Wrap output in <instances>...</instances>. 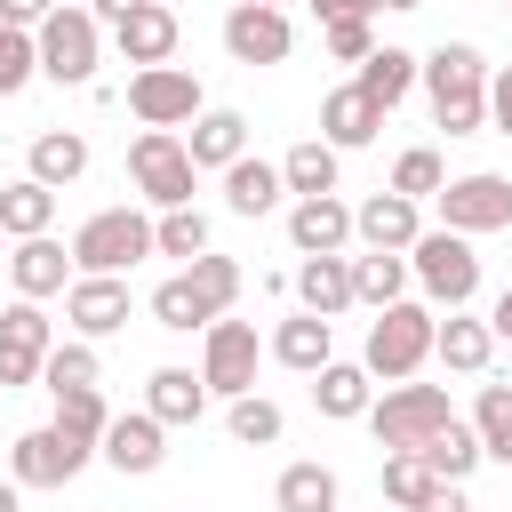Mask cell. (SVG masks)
<instances>
[{"label": "cell", "instance_id": "obj_54", "mask_svg": "<svg viewBox=\"0 0 512 512\" xmlns=\"http://www.w3.org/2000/svg\"><path fill=\"white\" fill-rule=\"evenodd\" d=\"M0 256H8V232H0Z\"/></svg>", "mask_w": 512, "mask_h": 512}, {"label": "cell", "instance_id": "obj_11", "mask_svg": "<svg viewBox=\"0 0 512 512\" xmlns=\"http://www.w3.org/2000/svg\"><path fill=\"white\" fill-rule=\"evenodd\" d=\"M48 352H56V328H48V312L16 296V304L0 312V384H8V392H16V384H40Z\"/></svg>", "mask_w": 512, "mask_h": 512}, {"label": "cell", "instance_id": "obj_34", "mask_svg": "<svg viewBox=\"0 0 512 512\" xmlns=\"http://www.w3.org/2000/svg\"><path fill=\"white\" fill-rule=\"evenodd\" d=\"M280 512H336V472L328 464H288L280 488H272Z\"/></svg>", "mask_w": 512, "mask_h": 512}, {"label": "cell", "instance_id": "obj_7", "mask_svg": "<svg viewBox=\"0 0 512 512\" xmlns=\"http://www.w3.org/2000/svg\"><path fill=\"white\" fill-rule=\"evenodd\" d=\"M128 176H136V192L168 216V208H192V152H184V136L176 128H144L136 144H128Z\"/></svg>", "mask_w": 512, "mask_h": 512}, {"label": "cell", "instance_id": "obj_33", "mask_svg": "<svg viewBox=\"0 0 512 512\" xmlns=\"http://www.w3.org/2000/svg\"><path fill=\"white\" fill-rule=\"evenodd\" d=\"M280 176H288V192H296V200H320V192H336V144H320V136L288 144Z\"/></svg>", "mask_w": 512, "mask_h": 512}, {"label": "cell", "instance_id": "obj_47", "mask_svg": "<svg viewBox=\"0 0 512 512\" xmlns=\"http://www.w3.org/2000/svg\"><path fill=\"white\" fill-rule=\"evenodd\" d=\"M488 120H496V136H512V64L488 72Z\"/></svg>", "mask_w": 512, "mask_h": 512}, {"label": "cell", "instance_id": "obj_41", "mask_svg": "<svg viewBox=\"0 0 512 512\" xmlns=\"http://www.w3.org/2000/svg\"><path fill=\"white\" fill-rule=\"evenodd\" d=\"M152 248L160 256H208V216L200 208H168V216H152Z\"/></svg>", "mask_w": 512, "mask_h": 512}, {"label": "cell", "instance_id": "obj_18", "mask_svg": "<svg viewBox=\"0 0 512 512\" xmlns=\"http://www.w3.org/2000/svg\"><path fill=\"white\" fill-rule=\"evenodd\" d=\"M112 472H160L168 464V424L152 416V408H136V416H112V432H104V448H96Z\"/></svg>", "mask_w": 512, "mask_h": 512}, {"label": "cell", "instance_id": "obj_21", "mask_svg": "<svg viewBox=\"0 0 512 512\" xmlns=\"http://www.w3.org/2000/svg\"><path fill=\"white\" fill-rule=\"evenodd\" d=\"M272 360L296 368V376H320V368L336 360V320H320V312H288V320L272 328Z\"/></svg>", "mask_w": 512, "mask_h": 512}, {"label": "cell", "instance_id": "obj_15", "mask_svg": "<svg viewBox=\"0 0 512 512\" xmlns=\"http://www.w3.org/2000/svg\"><path fill=\"white\" fill-rule=\"evenodd\" d=\"M376 128H384V104H376L360 80H344V88H328V96H320V144L360 152V144H376Z\"/></svg>", "mask_w": 512, "mask_h": 512}, {"label": "cell", "instance_id": "obj_49", "mask_svg": "<svg viewBox=\"0 0 512 512\" xmlns=\"http://www.w3.org/2000/svg\"><path fill=\"white\" fill-rule=\"evenodd\" d=\"M416 512H472V504H464V488H456V480H440V488H432Z\"/></svg>", "mask_w": 512, "mask_h": 512}, {"label": "cell", "instance_id": "obj_46", "mask_svg": "<svg viewBox=\"0 0 512 512\" xmlns=\"http://www.w3.org/2000/svg\"><path fill=\"white\" fill-rule=\"evenodd\" d=\"M56 8H64V0H0V24H16V32H40Z\"/></svg>", "mask_w": 512, "mask_h": 512}, {"label": "cell", "instance_id": "obj_27", "mask_svg": "<svg viewBox=\"0 0 512 512\" xmlns=\"http://www.w3.org/2000/svg\"><path fill=\"white\" fill-rule=\"evenodd\" d=\"M312 400H320V416H336V424H344V416H368V408H376V376H368L360 360H328L320 384H312Z\"/></svg>", "mask_w": 512, "mask_h": 512}, {"label": "cell", "instance_id": "obj_52", "mask_svg": "<svg viewBox=\"0 0 512 512\" xmlns=\"http://www.w3.org/2000/svg\"><path fill=\"white\" fill-rule=\"evenodd\" d=\"M0 512H24V488L16 480H0Z\"/></svg>", "mask_w": 512, "mask_h": 512}, {"label": "cell", "instance_id": "obj_55", "mask_svg": "<svg viewBox=\"0 0 512 512\" xmlns=\"http://www.w3.org/2000/svg\"><path fill=\"white\" fill-rule=\"evenodd\" d=\"M264 8H288V0H264Z\"/></svg>", "mask_w": 512, "mask_h": 512}, {"label": "cell", "instance_id": "obj_8", "mask_svg": "<svg viewBox=\"0 0 512 512\" xmlns=\"http://www.w3.org/2000/svg\"><path fill=\"white\" fill-rule=\"evenodd\" d=\"M128 112L144 128H192L208 112V96H200V80L184 64H152V72H128Z\"/></svg>", "mask_w": 512, "mask_h": 512}, {"label": "cell", "instance_id": "obj_56", "mask_svg": "<svg viewBox=\"0 0 512 512\" xmlns=\"http://www.w3.org/2000/svg\"><path fill=\"white\" fill-rule=\"evenodd\" d=\"M504 8H512V0H504Z\"/></svg>", "mask_w": 512, "mask_h": 512}, {"label": "cell", "instance_id": "obj_3", "mask_svg": "<svg viewBox=\"0 0 512 512\" xmlns=\"http://www.w3.org/2000/svg\"><path fill=\"white\" fill-rule=\"evenodd\" d=\"M40 80H56V88H88L96 80V56H104V24L88 16V0H72V8H56L40 32Z\"/></svg>", "mask_w": 512, "mask_h": 512}, {"label": "cell", "instance_id": "obj_5", "mask_svg": "<svg viewBox=\"0 0 512 512\" xmlns=\"http://www.w3.org/2000/svg\"><path fill=\"white\" fill-rule=\"evenodd\" d=\"M136 256H160L152 248V216H136V208H96L80 232H72V272H128Z\"/></svg>", "mask_w": 512, "mask_h": 512}, {"label": "cell", "instance_id": "obj_48", "mask_svg": "<svg viewBox=\"0 0 512 512\" xmlns=\"http://www.w3.org/2000/svg\"><path fill=\"white\" fill-rule=\"evenodd\" d=\"M320 24H344V16H376V0H312Z\"/></svg>", "mask_w": 512, "mask_h": 512}, {"label": "cell", "instance_id": "obj_26", "mask_svg": "<svg viewBox=\"0 0 512 512\" xmlns=\"http://www.w3.org/2000/svg\"><path fill=\"white\" fill-rule=\"evenodd\" d=\"M24 176H40L48 192L80 184V176H88V136H80V128H48V136H32V168H24Z\"/></svg>", "mask_w": 512, "mask_h": 512}, {"label": "cell", "instance_id": "obj_2", "mask_svg": "<svg viewBox=\"0 0 512 512\" xmlns=\"http://www.w3.org/2000/svg\"><path fill=\"white\" fill-rule=\"evenodd\" d=\"M432 336H440V320H432V304H384L376 320H368V352H360V368L368 376H384V384H408L424 360H432Z\"/></svg>", "mask_w": 512, "mask_h": 512}, {"label": "cell", "instance_id": "obj_30", "mask_svg": "<svg viewBox=\"0 0 512 512\" xmlns=\"http://www.w3.org/2000/svg\"><path fill=\"white\" fill-rule=\"evenodd\" d=\"M408 256H384V248H368V256H352V304H368V312H384V304H400L408 296Z\"/></svg>", "mask_w": 512, "mask_h": 512}, {"label": "cell", "instance_id": "obj_29", "mask_svg": "<svg viewBox=\"0 0 512 512\" xmlns=\"http://www.w3.org/2000/svg\"><path fill=\"white\" fill-rule=\"evenodd\" d=\"M48 224H56V192H48L40 176L0 184V232H8V240H40Z\"/></svg>", "mask_w": 512, "mask_h": 512}, {"label": "cell", "instance_id": "obj_14", "mask_svg": "<svg viewBox=\"0 0 512 512\" xmlns=\"http://www.w3.org/2000/svg\"><path fill=\"white\" fill-rule=\"evenodd\" d=\"M352 240H368V248H384V256H408V248L424 240V216H416V200H400V192L384 184V192H368V200L352 208Z\"/></svg>", "mask_w": 512, "mask_h": 512}, {"label": "cell", "instance_id": "obj_28", "mask_svg": "<svg viewBox=\"0 0 512 512\" xmlns=\"http://www.w3.org/2000/svg\"><path fill=\"white\" fill-rule=\"evenodd\" d=\"M144 408H152L160 424H200L208 384H200L192 368H152V376H144Z\"/></svg>", "mask_w": 512, "mask_h": 512}, {"label": "cell", "instance_id": "obj_50", "mask_svg": "<svg viewBox=\"0 0 512 512\" xmlns=\"http://www.w3.org/2000/svg\"><path fill=\"white\" fill-rule=\"evenodd\" d=\"M136 8H144V0H88V16H96V24H120V16H136Z\"/></svg>", "mask_w": 512, "mask_h": 512}, {"label": "cell", "instance_id": "obj_43", "mask_svg": "<svg viewBox=\"0 0 512 512\" xmlns=\"http://www.w3.org/2000/svg\"><path fill=\"white\" fill-rule=\"evenodd\" d=\"M32 80H40V40L16 32V24H0V96H24Z\"/></svg>", "mask_w": 512, "mask_h": 512}, {"label": "cell", "instance_id": "obj_10", "mask_svg": "<svg viewBox=\"0 0 512 512\" xmlns=\"http://www.w3.org/2000/svg\"><path fill=\"white\" fill-rule=\"evenodd\" d=\"M88 456H96L88 440H72V432L40 424V432H24V440L8 448V480H16V488H64V480H80V464H88Z\"/></svg>", "mask_w": 512, "mask_h": 512}, {"label": "cell", "instance_id": "obj_39", "mask_svg": "<svg viewBox=\"0 0 512 512\" xmlns=\"http://www.w3.org/2000/svg\"><path fill=\"white\" fill-rule=\"evenodd\" d=\"M224 432H232L240 448H272V440L288 432V416H280L272 400H256V392H240V400L224 408Z\"/></svg>", "mask_w": 512, "mask_h": 512}, {"label": "cell", "instance_id": "obj_6", "mask_svg": "<svg viewBox=\"0 0 512 512\" xmlns=\"http://www.w3.org/2000/svg\"><path fill=\"white\" fill-rule=\"evenodd\" d=\"M408 272H416V288H424L432 304H448V312H464V304L480 296V256H472V240L448 232V224L408 248Z\"/></svg>", "mask_w": 512, "mask_h": 512}, {"label": "cell", "instance_id": "obj_4", "mask_svg": "<svg viewBox=\"0 0 512 512\" xmlns=\"http://www.w3.org/2000/svg\"><path fill=\"white\" fill-rule=\"evenodd\" d=\"M448 416H456V408H448V392L408 376V384H384V400L368 408V432H376L392 456H416V448H424V440H432Z\"/></svg>", "mask_w": 512, "mask_h": 512}, {"label": "cell", "instance_id": "obj_19", "mask_svg": "<svg viewBox=\"0 0 512 512\" xmlns=\"http://www.w3.org/2000/svg\"><path fill=\"white\" fill-rule=\"evenodd\" d=\"M112 48H120L136 72L168 64V56H176V8H168V0H144L136 16H120V24H112Z\"/></svg>", "mask_w": 512, "mask_h": 512}, {"label": "cell", "instance_id": "obj_42", "mask_svg": "<svg viewBox=\"0 0 512 512\" xmlns=\"http://www.w3.org/2000/svg\"><path fill=\"white\" fill-rule=\"evenodd\" d=\"M56 432H72V440L104 448V432H112V408H104V392H64V400H56Z\"/></svg>", "mask_w": 512, "mask_h": 512}, {"label": "cell", "instance_id": "obj_24", "mask_svg": "<svg viewBox=\"0 0 512 512\" xmlns=\"http://www.w3.org/2000/svg\"><path fill=\"white\" fill-rule=\"evenodd\" d=\"M280 192H288L280 160H248V152H240V160L224 168V208H232V216H272Z\"/></svg>", "mask_w": 512, "mask_h": 512}, {"label": "cell", "instance_id": "obj_9", "mask_svg": "<svg viewBox=\"0 0 512 512\" xmlns=\"http://www.w3.org/2000/svg\"><path fill=\"white\" fill-rule=\"evenodd\" d=\"M440 224L448 232H504L512 224V176H496V168H472V176H448L440 184Z\"/></svg>", "mask_w": 512, "mask_h": 512}, {"label": "cell", "instance_id": "obj_38", "mask_svg": "<svg viewBox=\"0 0 512 512\" xmlns=\"http://www.w3.org/2000/svg\"><path fill=\"white\" fill-rule=\"evenodd\" d=\"M40 384L64 400V392H96V344L88 336H72V344H56L48 352V368H40Z\"/></svg>", "mask_w": 512, "mask_h": 512}, {"label": "cell", "instance_id": "obj_13", "mask_svg": "<svg viewBox=\"0 0 512 512\" xmlns=\"http://www.w3.org/2000/svg\"><path fill=\"white\" fill-rule=\"evenodd\" d=\"M224 48H232V64H288V48H296V32H288V8L240 0V8L224 16Z\"/></svg>", "mask_w": 512, "mask_h": 512}, {"label": "cell", "instance_id": "obj_51", "mask_svg": "<svg viewBox=\"0 0 512 512\" xmlns=\"http://www.w3.org/2000/svg\"><path fill=\"white\" fill-rule=\"evenodd\" d=\"M488 328H496V336H504V344H512V288H504V296H496V312H488Z\"/></svg>", "mask_w": 512, "mask_h": 512}, {"label": "cell", "instance_id": "obj_20", "mask_svg": "<svg viewBox=\"0 0 512 512\" xmlns=\"http://www.w3.org/2000/svg\"><path fill=\"white\" fill-rule=\"evenodd\" d=\"M8 280H16L24 304L64 296V288H72V248H56L48 232H40V240H16V248H8Z\"/></svg>", "mask_w": 512, "mask_h": 512}, {"label": "cell", "instance_id": "obj_1", "mask_svg": "<svg viewBox=\"0 0 512 512\" xmlns=\"http://www.w3.org/2000/svg\"><path fill=\"white\" fill-rule=\"evenodd\" d=\"M424 96H432V120L448 136H480L488 128V56L472 40H440L424 56Z\"/></svg>", "mask_w": 512, "mask_h": 512}, {"label": "cell", "instance_id": "obj_37", "mask_svg": "<svg viewBox=\"0 0 512 512\" xmlns=\"http://www.w3.org/2000/svg\"><path fill=\"white\" fill-rule=\"evenodd\" d=\"M184 280L200 288V304H208L216 320L240 304V264H232V256H216V248H208V256H192V264H184Z\"/></svg>", "mask_w": 512, "mask_h": 512}, {"label": "cell", "instance_id": "obj_17", "mask_svg": "<svg viewBox=\"0 0 512 512\" xmlns=\"http://www.w3.org/2000/svg\"><path fill=\"white\" fill-rule=\"evenodd\" d=\"M288 248H296V256H344V248H352V208H344L336 192L296 200V208H288Z\"/></svg>", "mask_w": 512, "mask_h": 512}, {"label": "cell", "instance_id": "obj_16", "mask_svg": "<svg viewBox=\"0 0 512 512\" xmlns=\"http://www.w3.org/2000/svg\"><path fill=\"white\" fill-rule=\"evenodd\" d=\"M64 320L96 344V336H112V328H128V280H112V272H80L72 288H64Z\"/></svg>", "mask_w": 512, "mask_h": 512}, {"label": "cell", "instance_id": "obj_44", "mask_svg": "<svg viewBox=\"0 0 512 512\" xmlns=\"http://www.w3.org/2000/svg\"><path fill=\"white\" fill-rule=\"evenodd\" d=\"M432 488H440V472H432L424 456H384V496H392L400 512H416Z\"/></svg>", "mask_w": 512, "mask_h": 512}, {"label": "cell", "instance_id": "obj_35", "mask_svg": "<svg viewBox=\"0 0 512 512\" xmlns=\"http://www.w3.org/2000/svg\"><path fill=\"white\" fill-rule=\"evenodd\" d=\"M152 320H160V328H176V336H192V328H216V312L200 304V288H192L184 272L152 288Z\"/></svg>", "mask_w": 512, "mask_h": 512}, {"label": "cell", "instance_id": "obj_36", "mask_svg": "<svg viewBox=\"0 0 512 512\" xmlns=\"http://www.w3.org/2000/svg\"><path fill=\"white\" fill-rule=\"evenodd\" d=\"M472 432H480V448H488L496 464H512V384H480V400H472Z\"/></svg>", "mask_w": 512, "mask_h": 512}, {"label": "cell", "instance_id": "obj_40", "mask_svg": "<svg viewBox=\"0 0 512 512\" xmlns=\"http://www.w3.org/2000/svg\"><path fill=\"white\" fill-rule=\"evenodd\" d=\"M440 184H448V168H440L432 144H408V152L392 160V192H400V200H440Z\"/></svg>", "mask_w": 512, "mask_h": 512}, {"label": "cell", "instance_id": "obj_45", "mask_svg": "<svg viewBox=\"0 0 512 512\" xmlns=\"http://www.w3.org/2000/svg\"><path fill=\"white\" fill-rule=\"evenodd\" d=\"M320 40H328V56H336V64H368V56H376V24H368V16L320 24Z\"/></svg>", "mask_w": 512, "mask_h": 512}, {"label": "cell", "instance_id": "obj_53", "mask_svg": "<svg viewBox=\"0 0 512 512\" xmlns=\"http://www.w3.org/2000/svg\"><path fill=\"white\" fill-rule=\"evenodd\" d=\"M376 8H424V0H376Z\"/></svg>", "mask_w": 512, "mask_h": 512}, {"label": "cell", "instance_id": "obj_25", "mask_svg": "<svg viewBox=\"0 0 512 512\" xmlns=\"http://www.w3.org/2000/svg\"><path fill=\"white\" fill-rule=\"evenodd\" d=\"M296 304L320 312V320L352 312V256H304L296 264Z\"/></svg>", "mask_w": 512, "mask_h": 512}, {"label": "cell", "instance_id": "obj_32", "mask_svg": "<svg viewBox=\"0 0 512 512\" xmlns=\"http://www.w3.org/2000/svg\"><path fill=\"white\" fill-rule=\"evenodd\" d=\"M352 80H360V88H368V96H376V104L392 112V104H400V96H408V88L424 80V64H416L408 48H376V56H368V64L352 72Z\"/></svg>", "mask_w": 512, "mask_h": 512}, {"label": "cell", "instance_id": "obj_22", "mask_svg": "<svg viewBox=\"0 0 512 512\" xmlns=\"http://www.w3.org/2000/svg\"><path fill=\"white\" fill-rule=\"evenodd\" d=\"M432 360L456 368V376H488V360H496V328L472 320V312H448L440 336H432Z\"/></svg>", "mask_w": 512, "mask_h": 512}, {"label": "cell", "instance_id": "obj_31", "mask_svg": "<svg viewBox=\"0 0 512 512\" xmlns=\"http://www.w3.org/2000/svg\"><path fill=\"white\" fill-rule=\"evenodd\" d=\"M416 456H424V464H432L440 480H456V488H464V480H472V472L488 464V448H480V432H472V424H456V416H448V424H440V432H432V440H424Z\"/></svg>", "mask_w": 512, "mask_h": 512}, {"label": "cell", "instance_id": "obj_12", "mask_svg": "<svg viewBox=\"0 0 512 512\" xmlns=\"http://www.w3.org/2000/svg\"><path fill=\"white\" fill-rule=\"evenodd\" d=\"M200 384H208L216 400L256 392V328H248V320H216V328H208V344H200Z\"/></svg>", "mask_w": 512, "mask_h": 512}, {"label": "cell", "instance_id": "obj_23", "mask_svg": "<svg viewBox=\"0 0 512 512\" xmlns=\"http://www.w3.org/2000/svg\"><path fill=\"white\" fill-rule=\"evenodd\" d=\"M184 152H192V168H232V160L248 152V120H240L232 104H208V112L192 120Z\"/></svg>", "mask_w": 512, "mask_h": 512}]
</instances>
